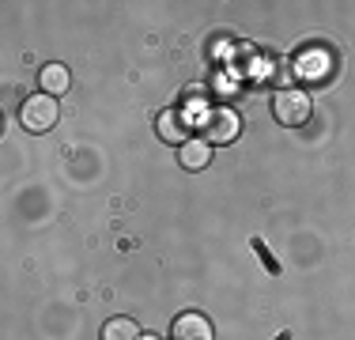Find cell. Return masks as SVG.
<instances>
[{"instance_id":"7a4b0ae2","label":"cell","mask_w":355,"mask_h":340,"mask_svg":"<svg viewBox=\"0 0 355 340\" xmlns=\"http://www.w3.org/2000/svg\"><path fill=\"white\" fill-rule=\"evenodd\" d=\"M57 117H61V110H57V99L46 95V91H38V95H27L19 106V125L27 133H49L57 125Z\"/></svg>"},{"instance_id":"ba28073f","label":"cell","mask_w":355,"mask_h":340,"mask_svg":"<svg viewBox=\"0 0 355 340\" xmlns=\"http://www.w3.org/2000/svg\"><path fill=\"white\" fill-rule=\"evenodd\" d=\"M103 340H140V329L132 318H110L103 325Z\"/></svg>"},{"instance_id":"277c9868","label":"cell","mask_w":355,"mask_h":340,"mask_svg":"<svg viewBox=\"0 0 355 340\" xmlns=\"http://www.w3.org/2000/svg\"><path fill=\"white\" fill-rule=\"evenodd\" d=\"M171 337H174V340H216L212 321H208L205 314H197V310L178 314L174 325H171Z\"/></svg>"},{"instance_id":"5b68a950","label":"cell","mask_w":355,"mask_h":340,"mask_svg":"<svg viewBox=\"0 0 355 340\" xmlns=\"http://www.w3.org/2000/svg\"><path fill=\"white\" fill-rule=\"evenodd\" d=\"M155 133H159L163 144H178V148H182L185 140H193L189 136V117L178 114V110H163V114L155 117Z\"/></svg>"},{"instance_id":"6da1fadb","label":"cell","mask_w":355,"mask_h":340,"mask_svg":"<svg viewBox=\"0 0 355 340\" xmlns=\"http://www.w3.org/2000/svg\"><path fill=\"white\" fill-rule=\"evenodd\" d=\"M310 114H314V102L302 87H284L272 95V117L287 129H299V125L310 121Z\"/></svg>"},{"instance_id":"8992f818","label":"cell","mask_w":355,"mask_h":340,"mask_svg":"<svg viewBox=\"0 0 355 340\" xmlns=\"http://www.w3.org/2000/svg\"><path fill=\"white\" fill-rule=\"evenodd\" d=\"M178 159H182L185 170H205L212 163V144H208L205 136H193V140H185L182 148H178Z\"/></svg>"},{"instance_id":"52a82bcc","label":"cell","mask_w":355,"mask_h":340,"mask_svg":"<svg viewBox=\"0 0 355 340\" xmlns=\"http://www.w3.org/2000/svg\"><path fill=\"white\" fill-rule=\"evenodd\" d=\"M38 83H42V91H46V95L61 99L64 91L72 87V72H69L64 65H57V61H53V65H46V68L38 72Z\"/></svg>"},{"instance_id":"3957f363","label":"cell","mask_w":355,"mask_h":340,"mask_svg":"<svg viewBox=\"0 0 355 340\" xmlns=\"http://www.w3.org/2000/svg\"><path fill=\"white\" fill-rule=\"evenodd\" d=\"M200 136H205L208 144H234L239 140V133H242V117L234 114L231 106H212V110H205V117H200Z\"/></svg>"},{"instance_id":"9c48e42d","label":"cell","mask_w":355,"mask_h":340,"mask_svg":"<svg viewBox=\"0 0 355 340\" xmlns=\"http://www.w3.org/2000/svg\"><path fill=\"white\" fill-rule=\"evenodd\" d=\"M140 340H159L155 333H140Z\"/></svg>"}]
</instances>
